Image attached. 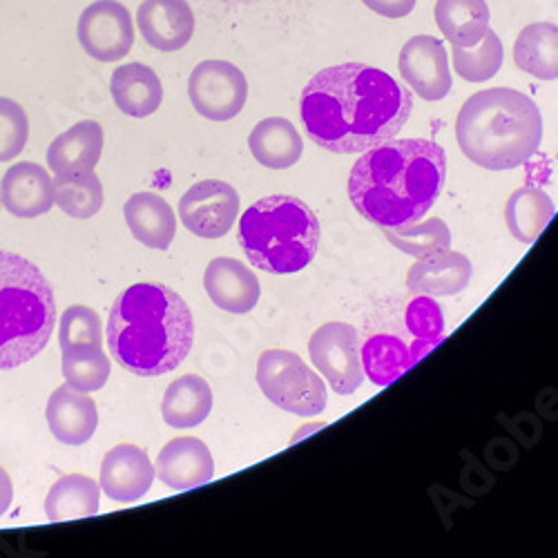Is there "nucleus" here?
Segmentation results:
<instances>
[{
    "instance_id": "35",
    "label": "nucleus",
    "mask_w": 558,
    "mask_h": 558,
    "mask_svg": "<svg viewBox=\"0 0 558 558\" xmlns=\"http://www.w3.org/2000/svg\"><path fill=\"white\" fill-rule=\"evenodd\" d=\"M59 344L61 349L72 344H104V322L99 313L83 304L65 308L59 322Z\"/></svg>"
},
{
    "instance_id": "2",
    "label": "nucleus",
    "mask_w": 558,
    "mask_h": 558,
    "mask_svg": "<svg viewBox=\"0 0 558 558\" xmlns=\"http://www.w3.org/2000/svg\"><path fill=\"white\" fill-rule=\"evenodd\" d=\"M447 177L445 150L427 138H391L366 150L351 170L353 208L380 228L421 221L438 202Z\"/></svg>"
},
{
    "instance_id": "29",
    "label": "nucleus",
    "mask_w": 558,
    "mask_h": 558,
    "mask_svg": "<svg viewBox=\"0 0 558 558\" xmlns=\"http://www.w3.org/2000/svg\"><path fill=\"white\" fill-rule=\"evenodd\" d=\"M54 204L72 219H89L104 208V185L95 168L59 172L54 179Z\"/></svg>"
},
{
    "instance_id": "5",
    "label": "nucleus",
    "mask_w": 558,
    "mask_h": 558,
    "mask_svg": "<svg viewBox=\"0 0 558 558\" xmlns=\"http://www.w3.org/2000/svg\"><path fill=\"white\" fill-rule=\"evenodd\" d=\"M57 322L52 284L29 259L0 251V371L16 368L48 347Z\"/></svg>"
},
{
    "instance_id": "16",
    "label": "nucleus",
    "mask_w": 558,
    "mask_h": 558,
    "mask_svg": "<svg viewBox=\"0 0 558 558\" xmlns=\"http://www.w3.org/2000/svg\"><path fill=\"white\" fill-rule=\"evenodd\" d=\"M204 289L215 306L232 315L251 313L262 295L257 275L240 259L217 257L204 272Z\"/></svg>"
},
{
    "instance_id": "36",
    "label": "nucleus",
    "mask_w": 558,
    "mask_h": 558,
    "mask_svg": "<svg viewBox=\"0 0 558 558\" xmlns=\"http://www.w3.org/2000/svg\"><path fill=\"white\" fill-rule=\"evenodd\" d=\"M29 138V119L21 104L0 97V161L16 159Z\"/></svg>"
},
{
    "instance_id": "28",
    "label": "nucleus",
    "mask_w": 558,
    "mask_h": 558,
    "mask_svg": "<svg viewBox=\"0 0 558 558\" xmlns=\"http://www.w3.org/2000/svg\"><path fill=\"white\" fill-rule=\"evenodd\" d=\"M514 63L538 81L558 78V25L532 23L514 43Z\"/></svg>"
},
{
    "instance_id": "15",
    "label": "nucleus",
    "mask_w": 558,
    "mask_h": 558,
    "mask_svg": "<svg viewBox=\"0 0 558 558\" xmlns=\"http://www.w3.org/2000/svg\"><path fill=\"white\" fill-rule=\"evenodd\" d=\"M155 472L163 485L177 492L197 489L213 481L215 460L199 438H174L157 456Z\"/></svg>"
},
{
    "instance_id": "3",
    "label": "nucleus",
    "mask_w": 558,
    "mask_h": 558,
    "mask_svg": "<svg viewBox=\"0 0 558 558\" xmlns=\"http://www.w3.org/2000/svg\"><path fill=\"white\" fill-rule=\"evenodd\" d=\"M193 342V311L166 284H134L114 300L108 317V349L130 374L166 376L189 357Z\"/></svg>"
},
{
    "instance_id": "4",
    "label": "nucleus",
    "mask_w": 558,
    "mask_h": 558,
    "mask_svg": "<svg viewBox=\"0 0 558 558\" xmlns=\"http://www.w3.org/2000/svg\"><path fill=\"white\" fill-rule=\"evenodd\" d=\"M462 155L485 170H514L530 161L543 142L538 106L511 87L472 95L456 119Z\"/></svg>"
},
{
    "instance_id": "38",
    "label": "nucleus",
    "mask_w": 558,
    "mask_h": 558,
    "mask_svg": "<svg viewBox=\"0 0 558 558\" xmlns=\"http://www.w3.org/2000/svg\"><path fill=\"white\" fill-rule=\"evenodd\" d=\"M14 500V483L8 474V470L0 464V517L5 514V511L12 507Z\"/></svg>"
},
{
    "instance_id": "17",
    "label": "nucleus",
    "mask_w": 558,
    "mask_h": 558,
    "mask_svg": "<svg viewBox=\"0 0 558 558\" xmlns=\"http://www.w3.org/2000/svg\"><path fill=\"white\" fill-rule=\"evenodd\" d=\"M0 199L14 217H40L54 206V179L38 163L19 161L5 172L3 183H0Z\"/></svg>"
},
{
    "instance_id": "8",
    "label": "nucleus",
    "mask_w": 558,
    "mask_h": 558,
    "mask_svg": "<svg viewBox=\"0 0 558 558\" xmlns=\"http://www.w3.org/2000/svg\"><path fill=\"white\" fill-rule=\"evenodd\" d=\"M360 351L362 342L357 329H353L347 322L324 324L308 342L311 362L340 396H351L364 383Z\"/></svg>"
},
{
    "instance_id": "12",
    "label": "nucleus",
    "mask_w": 558,
    "mask_h": 558,
    "mask_svg": "<svg viewBox=\"0 0 558 558\" xmlns=\"http://www.w3.org/2000/svg\"><path fill=\"white\" fill-rule=\"evenodd\" d=\"M398 70L407 85L425 101H442L451 92L449 59L442 40L417 34L409 38L398 59Z\"/></svg>"
},
{
    "instance_id": "30",
    "label": "nucleus",
    "mask_w": 558,
    "mask_h": 558,
    "mask_svg": "<svg viewBox=\"0 0 558 558\" xmlns=\"http://www.w3.org/2000/svg\"><path fill=\"white\" fill-rule=\"evenodd\" d=\"M360 355H362L364 374L378 387H387L396 383L404 371H409L417 362L413 355V349L393 336L368 338L362 344Z\"/></svg>"
},
{
    "instance_id": "25",
    "label": "nucleus",
    "mask_w": 558,
    "mask_h": 558,
    "mask_svg": "<svg viewBox=\"0 0 558 558\" xmlns=\"http://www.w3.org/2000/svg\"><path fill=\"white\" fill-rule=\"evenodd\" d=\"M434 16L451 48H474L489 32L492 19L487 0H438Z\"/></svg>"
},
{
    "instance_id": "20",
    "label": "nucleus",
    "mask_w": 558,
    "mask_h": 558,
    "mask_svg": "<svg viewBox=\"0 0 558 558\" xmlns=\"http://www.w3.org/2000/svg\"><path fill=\"white\" fill-rule=\"evenodd\" d=\"M110 92L117 108L134 119H146L161 108L163 85L157 72L144 63H125L112 72Z\"/></svg>"
},
{
    "instance_id": "9",
    "label": "nucleus",
    "mask_w": 558,
    "mask_h": 558,
    "mask_svg": "<svg viewBox=\"0 0 558 558\" xmlns=\"http://www.w3.org/2000/svg\"><path fill=\"white\" fill-rule=\"evenodd\" d=\"M189 97L204 119L230 121L246 106L248 81L238 65L228 61H204L189 78Z\"/></svg>"
},
{
    "instance_id": "39",
    "label": "nucleus",
    "mask_w": 558,
    "mask_h": 558,
    "mask_svg": "<svg viewBox=\"0 0 558 558\" xmlns=\"http://www.w3.org/2000/svg\"><path fill=\"white\" fill-rule=\"evenodd\" d=\"M0 206H3V199H0Z\"/></svg>"
},
{
    "instance_id": "19",
    "label": "nucleus",
    "mask_w": 558,
    "mask_h": 558,
    "mask_svg": "<svg viewBox=\"0 0 558 558\" xmlns=\"http://www.w3.org/2000/svg\"><path fill=\"white\" fill-rule=\"evenodd\" d=\"M52 436L63 445H85L99 427V411L87 393L72 389L68 383L59 387L45 409Z\"/></svg>"
},
{
    "instance_id": "21",
    "label": "nucleus",
    "mask_w": 558,
    "mask_h": 558,
    "mask_svg": "<svg viewBox=\"0 0 558 558\" xmlns=\"http://www.w3.org/2000/svg\"><path fill=\"white\" fill-rule=\"evenodd\" d=\"M125 223L136 242L153 251H166L177 235L172 206L155 193H136L123 206Z\"/></svg>"
},
{
    "instance_id": "1",
    "label": "nucleus",
    "mask_w": 558,
    "mask_h": 558,
    "mask_svg": "<svg viewBox=\"0 0 558 558\" xmlns=\"http://www.w3.org/2000/svg\"><path fill=\"white\" fill-rule=\"evenodd\" d=\"M302 121L311 142L336 155L383 146L407 125L411 92L387 72L342 63L317 72L302 92Z\"/></svg>"
},
{
    "instance_id": "33",
    "label": "nucleus",
    "mask_w": 558,
    "mask_h": 558,
    "mask_svg": "<svg viewBox=\"0 0 558 558\" xmlns=\"http://www.w3.org/2000/svg\"><path fill=\"white\" fill-rule=\"evenodd\" d=\"M502 43L492 27L474 48H451L456 74L470 83H485L494 78L502 68Z\"/></svg>"
},
{
    "instance_id": "13",
    "label": "nucleus",
    "mask_w": 558,
    "mask_h": 558,
    "mask_svg": "<svg viewBox=\"0 0 558 558\" xmlns=\"http://www.w3.org/2000/svg\"><path fill=\"white\" fill-rule=\"evenodd\" d=\"M155 464L136 445L112 447L101 462V492L117 502L142 500L155 483Z\"/></svg>"
},
{
    "instance_id": "27",
    "label": "nucleus",
    "mask_w": 558,
    "mask_h": 558,
    "mask_svg": "<svg viewBox=\"0 0 558 558\" xmlns=\"http://www.w3.org/2000/svg\"><path fill=\"white\" fill-rule=\"evenodd\" d=\"M554 215V202L536 185H523V189L511 193L505 204V223L514 240L523 244H534Z\"/></svg>"
},
{
    "instance_id": "34",
    "label": "nucleus",
    "mask_w": 558,
    "mask_h": 558,
    "mask_svg": "<svg viewBox=\"0 0 558 558\" xmlns=\"http://www.w3.org/2000/svg\"><path fill=\"white\" fill-rule=\"evenodd\" d=\"M407 327L415 338V344L411 347L413 355L415 360H421L436 344H440L445 336V317L440 304L427 295L415 298L407 308Z\"/></svg>"
},
{
    "instance_id": "7",
    "label": "nucleus",
    "mask_w": 558,
    "mask_h": 558,
    "mask_svg": "<svg viewBox=\"0 0 558 558\" xmlns=\"http://www.w3.org/2000/svg\"><path fill=\"white\" fill-rule=\"evenodd\" d=\"M257 385L275 407L289 413L313 417L327 409V387L293 351H264L257 360Z\"/></svg>"
},
{
    "instance_id": "24",
    "label": "nucleus",
    "mask_w": 558,
    "mask_h": 558,
    "mask_svg": "<svg viewBox=\"0 0 558 558\" xmlns=\"http://www.w3.org/2000/svg\"><path fill=\"white\" fill-rule=\"evenodd\" d=\"M210 411L213 389L204 378L195 374H185L170 383L161 402L163 421L174 429H193L202 425Z\"/></svg>"
},
{
    "instance_id": "23",
    "label": "nucleus",
    "mask_w": 558,
    "mask_h": 558,
    "mask_svg": "<svg viewBox=\"0 0 558 558\" xmlns=\"http://www.w3.org/2000/svg\"><path fill=\"white\" fill-rule=\"evenodd\" d=\"M104 128L97 121H78L59 134L48 148V166L59 174L78 168H95L104 155Z\"/></svg>"
},
{
    "instance_id": "6",
    "label": "nucleus",
    "mask_w": 558,
    "mask_h": 558,
    "mask_svg": "<svg viewBox=\"0 0 558 558\" xmlns=\"http://www.w3.org/2000/svg\"><path fill=\"white\" fill-rule=\"evenodd\" d=\"M238 238L255 268L291 275L304 270L317 255L319 221L302 199L270 195L242 215Z\"/></svg>"
},
{
    "instance_id": "10",
    "label": "nucleus",
    "mask_w": 558,
    "mask_h": 558,
    "mask_svg": "<svg viewBox=\"0 0 558 558\" xmlns=\"http://www.w3.org/2000/svg\"><path fill=\"white\" fill-rule=\"evenodd\" d=\"M76 36L85 54L101 63L121 61L134 45V25L119 0H97L83 10Z\"/></svg>"
},
{
    "instance_id": "18",
    "label": "nucleus",
    "mask_w": 558,
    "mask_h": 558,
    "mask_svg": "<svg viewBox=\"0 0 558 558\" xmlns=\"http://www.w3.org/2000/svg\"><path fill=\"white\" fill-rule=\"evenodd\" d=\"M474 266L470 257L456 251H442L417 259L407 272V287L411 293L427 298L458 295L470 287Z\"/></svg>"
},
{
    "instance_id": "14",
    "label": "nucleus",
    "mask_w": 558,
    "mask_h": 558,
    "mask_svg": "<svg viewBox=\"0 0 558 558\" xmlns=\"http://www.w3.org/2000/svg\"><path fill=\"white\" fill-rule=\"evenodd\" d=\"M144 40L159 52H177L195 34V14L185 0H144L136 12Z\"/></svg>"
},
{
    "instance_id": "26",
    "label": "nucleus",
    "mask_w": 558,
    "mask_h": 558,
    "mask_svg": "<svg viewBox=\"0 0 558 558\" xmlns=\"http://www.w3.org/2000/svg\"><path fill=\"white\" fill-rule=\"evenodd\" d=\"M101 485L83 474L61 476L48 498H45V514L52 523H65L74 519H89L99 511Z\"/></svg>"
},
{
    "instance_id": "11",
    "label": "nucleus",
    "mask_w": 558,
    "mask_h": 558,
    "mask_svg": "<svg viewBox=\"0 0 558 558\" xmlns=\"http://www.w3.org/2000/svg\"><path fill=\"white\" fill-rule=\"evenodd\" d=\"M240 193L230 183L206 179L195 183L179 202V219L202 240H219L238 221Z\"/></svg>"
},
{
    "instance_id": "37",
    "label": "nucleus",
    "mask_w": 558,
    "mask_h": 558,
    "mask_svg": "<svg viewBox=\"0 0 558 558\" xmlns=\"http://www.w3.org/2000/svg\"><path fill=\"white\" fill-rule=\"evenodd\" d=\"M362 3L385 19H404L413 12L417 0H362Z\"/></svg>"
},
{
    "instance_id": "31",
    "label": "nucleus",
    "mask_w": 558,
    "mask_h": 558,
    "mask_svg": "<svg viewBox=\"0 0 558 558\" xmlns=\"http://www.w3.org/2000/svg\"><path fill=\"white\" fill-rule=\"evenodd\" d=\"M112 374V364L101 344H72L63 349V378L83 393L106 387Z\"/></svg>"
},
{
    "instance_id": "22",
    "label": "nucleus",
    "mask_w": 558,
    "mask_h": 558,
    "mask_svg": "<svg viewBox=\"0 0 558 558\" xmlns=\"http://www.w3.org/2000/svg\"><path fill=\"white\" fill-rule=\"evenodd\" d=\"M248 148L262 166L270 170H287L300 161L304 144L298 128L289 119L270 117L253 128Z\"/></svg>"
},
{
    "instance_id": "32",
    "label": "nucleus",
    "mask_w": 558,
    "mask_h": 558,
    "mask_svg": "<svg viewBox=\"0 0 558 558\" xmlns=\"http://www.w3.org/2000/svg\"><path fill=\"white\" fill-rule=\"evenodd\" d=\"M383 232L391 246L417 259L451 248V232L442 219H429L423 223L415 221L398 228H383Z\"/></svg>"
}]
</instances>
